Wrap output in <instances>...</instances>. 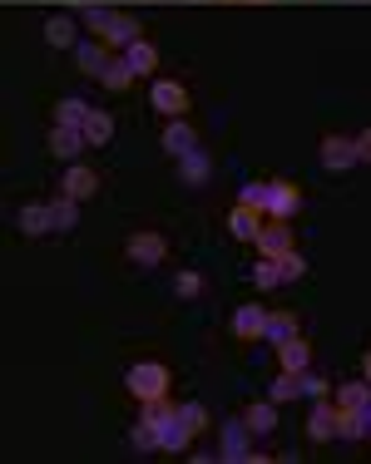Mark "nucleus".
Listing matches in <instances>:
<instances>
[{
	"label": "nucleus",
	"mask_w": 371,
	"mask_h": 464,
	"mask_svg": "<svg viewBox=\"0 0 371 464\" xmlns=\"http://www.w3.org/2000/svg\"><path fill=\"white\" fill-rule=\"evenodd\" d=\"M60 193H70V198H80V203H84V198H94V193H100V173H94V169H84V163L74 159L70 169H64V179H60Z\"/></svg>",
	"instance_id": "10"
},
{
	"label": "nucleus",
	"mask_w": 371,
	"mask_h": 464,
	"mask_svg": "<svg viewBox=\"0 0 371 464\" xmlns=\"http://www.w3.org/2000/svg\"><path fill=\"white\" fill-rule=\"evenodd\" d=\"M292 336H302L298 316H292V312H268V331H263L268 346H282V341H292Z\"/></svg>",
	"instance_id": "21"
},
{
	"label": "nucleus",
	"mask_w": 371,
	"mask_h": 464,
	"mask_svg": "<svg viewBox=\"0 0 371 464\" xmlns=\"http://www.w3.org/2000/svg\"><path fill=\"white\" fill-rule=\"evenodd\" d=\"M129 445H134L139 455H149V450H159V430L149 425V420H134V430H129Z\"/></svg>",
	"instance_id": "31"
},
{
	"label": "nucleus",
	"mask_w": 371,
	"mask_h": 464,
	"mask_svg": "<svg viewBox=\"0 0 371 464\" xmlns=\"http://www.w3.org/2000/svg\"><path fill=\"white\" fill-rule=\"evenodd\" d=\"M74 64H80L84 74H94V80H100L104 64H109V45H104V40H80V45H74Z\"/></svg>",
	"instance_id": "15"
},
{
	"label": "nucleus",
	"mask_w": 371,
	"mask_h": 464,
	"mask_svg": "<svg viewBox=\"0 0 371 464\" xmlns=\"http://www.w3.org/2000/svg\"><path fill=\"white\" fill-rule=\"evenodd\" d=\"M228 232H233L238 242H258V232H263V213L248 203H238L233 213H228Z\"/></svg>",
	"instance_id": "13"
},
{
	"label": "nucleus",
	"mask_w": 371,
	"mask_h": 464,
	"mask_svg": "<svg viewBox=\"0 0 371 464\" xmlns=\"http://www.w3.org/2000/svg\"><path fill=\"white\" fill-rule=\"evenodd\" d=\"M149 99H154V109L163 119H183V114H189V90H183L179 80H154V84H149Z\"/></svg>",
	"instance_id": "4"
},
{
	"label": "nucleus",
	"mask_w": 371,
	"mask_h": 464,
	"mask_svg": "<svg viewBox=\"0 0 371 464\" xmlns=\"http://www.w3.org/2000/svg\"><path fill=\"white\" fill-rule=\"evenodd\" d=\"M15 223H20V232H25V237H50V232H54V223H50V203H25Z\"/></svg>",
	"instance_id": "16"
},
{
	"label": "nucleus",
	"mask_w": 371,
	"mask_h": 464,
	"mask_svg": "<svg viewBox=\"0 0 371 464\" xmlns=\"http://www.w3.org/2000/svg\"><path fill=\"white\" fill-rule=\"evenodd\" d=\"M163 153H169V159H183V153H193L199 149V134H193V124L189 119H169V124H163Z\"/></svg>",
	"instance_id": "9"
},
{
	"label": "nucleus",
	"mask_w": 371,
	"mask_h": 464,
	"mask_svg": "<svg viewBox=\"0 0 371 464\" xmlns=\"http://www.w3.org/2000/svg\"><path fill=\"white\" fill-rule=\"evenodd\" d=\"M356 163H362L356 139H342V134H327V139H322V169L347 173V169H356Z\"/></svg>",
	"instance_id": "5"
},
{
	"label": "nucleus",
	"mask_w": 371,
	"mask_h": 464,
	"mask_svg": "<svg viewBox=\"0 0 371 464\" xmlns=\"http://www.w3.org/2000/svg\"><path fill=\"white\" fill-rule=\"evenodd\" d=\"M84 119H90V104H84V99H60V104H54V124H70V129H84Z\"/></svg>",
	"instance_id": "27"
},
{
	"label": "nucleus",
	"mask_w": 371,
	"mask_h": 464,
	"mask_svg": "<svg viewBox=\"0 0 371 464\" xmlns=\"http://www.w3.org/2000/svg\"><path fill=\"white\" fill-rule=\"evenodd\" d=\"M124 391L134 395L139 405L169 395V366H159V361H139V366H129L124 371Z\"/></svg>",
	"instance_id": "1"
},
{
	"label": "nucleus",
	"mask_w": 371,
	"mask_h": 464,
	"mask_svg": "<svg viewBox=\"0 0 371 464\" xmlns=\"http://www.w3.org/2000/svg\"><path fill=\"white\" fill-rule=\"evenodd\" d=\"M366 440H371V435H366Z\"/></svg>",
	"instance_id": "40"
},
{
	"label": "nucleus",
	"mask_w": 371,
	"mask_h": 464,
	"mask_svg": "<svg viewBox=\"0 0 371 464\" xmlns=\"http://www.w3.org/2000/svg\"><path fill=\"white\" fill-rule=\"evenodd\" d=\"M356 153H362V163H371V129H366V134H356Z\"/></svg>",
	"instance_id": "38"
},
{
	"label": "nucleus",
	"mask_w": 371,
	"mask_h": 464,
	"mask_svg": "<svg viewBox=\"0 0 371 464\" xmlns=\"http://www.w3.org/2000/svg\"><path fill=\"white\" fill-rule=\"evenodd\" d=\"M298 277H308V262H302L298 247H292L288 257H282V282H298Z\"/></svg>",
	"instance_id": "37"
},
{
	"label": "nucleus",
	"mask_w": 371,
	"mask_h": 464,
	"mask_svg": "<svg viewBox=\"0 0 371 464\" xmlns=\"http://www.w3.org/2000/svg\"><path fill=\"white\" fill-rule=\"evenodd\" d=\"M134 80H139V74L129 70V60H124V54H114V60L104 64V74H100V84H104V90H114V94H119V90H129Z\"/></svg>",
	"instance_id": "26"
},
{
	"label": "nucleus",
	"mask_w": 371,
	"mask_h": 464,
	"mask_svg": "<svg viewBox=\"0 0 371 464\" xmlns=\"http://www.w3.org/2000/svg\"><path fill=\"white\" fill-rule=\"evenodd\" d=\"M124 60H129V70H134L139 80H149V74L159 70V50L149 45V40H134V45L124 50Z\"/></svg>",
	"instance_id": "20"
},
{
	"label": "nucleus",
	"mask_w": 371,
	"mask_h": 464,
	"mask_svg": "<svg viewBox=\"0 0 371 464\" xmlns=\"http://www.w3.org/2000/svg\"><path fill=\"white\" fill-rule=\"evenodd\" d=\"M278 366H282V371H292V375L312 371V346H308V341H302V336L282 341V346H278Z\"/></svg>",
	"instance_id": "14"
},
{
	"label": "nucleus",
	"mask_w": 371,
	"mask_h": 464,
	"mask_svg": "<svg viewBox=\"0 0 371 464\" xmlns=\"http://www.w3.org/2000/svg\"><path fill=\"white\" fill-rule=\"evenodd\" d=\"M278 282H282V262L258 257V267H253V286H258V292H272Z\"/></svg>",
	"instance_id": "30"
},
{
	"label": "nucleus",
	"mask_w": 371,
	"mask_h": 464,
	"mask_svg": "<svg viewBox=\"0 0 371 464\" xmlns=\"http://www.w3.org/2000/svg\"><path fill=\"white\" fill-rule=\"evenodd\" d=\"M298 391H302V401H327V381H322V375H312V371L298 375Z\"/></svg>",
	"instance_id": "35"
},
{
	"label": "nucleus",
	"mask_w": 371,
	"mask_h": 464,
	"mask_svg": "<svg viewBox=\"0 0 371 464\" xmlns=\"http://www.w3.org/2000/svg\"><path fill=\"white\" fill-rule=\"evenodd\" d=\"M100 40H104L109 50H119V54H124L129 45H134V40H144V35H139V20H134V15H114V25H109Z\"/></svg>",
	"instance_id": "17"
},
{
	"label": "nucleus",
	"mask_w": 371,
	"mask_h": 464,
	"mask_svg": "<svg viewBox=\"0 0 371 464\" xmlns=\"http://www.w3.org/2000/svg\"><path fill=\"white\" fill-rule=\"evenodd\" d=\"M163 252H169V242H163L159 232H129V242H124V257L134 262V267H159Z\"/></svg>",
	"instance_id": "3"
},
{
	"label": "nucleus",
	"mask_w": 371,
	"mask_h": 464,
	"mask_svg": "<svg viewBox=\"0 0 371 464\" xmlns=\"http://www.w3.org/2000/svg\"><path fill=\"white\" fill-rule=\"evenodd\" d=\"M362 381L371 385V351H366V356H362Z\"/></svg>",
	"instance_id": "39"
},
{
	"label": "nucleus",
	"mask_w": 371,
	"mask_h": 464,
	"mask_svg": "<svg viewBox=\"0 0 371 464\" xmlns=\"http://www.w3.org/2000/svg\"><path fill=\"white\" fill-rule=\"evenodd\" d=\"M362 401H371V385H366V381H347V385H337V401H332V405L352 411V405H362Z\"/></svg>",
	"instance_id": "29"
},
{
	"label": "nucleus",
	"mask_w": 371,
	"mask_h": 464,
	"mask_svg": "<svg viewBox=\"0 0 371 464\" xmlns=\"http://www.w3.org/2000/svg\"><path fill=\"white\" fill-rule=\"evenodd\" d=\"M228 331H233L238 341H263V331H268V312H263L258 302L238 306V312H233V322H228Z\"/></svg>",
	"instance_id": "7"
},
{
	"label": "nucleus",
	"mask_w": 371,
	"mask_h": 464,
	"mask_svg": "<svg viewBox=\"0 0 371 464\" xmlns=\"http://www.w3.org/2000/svg\"><path fill=\"white\" fill-rule=\"evenodd\" d=\"M268 401H278V405H288V401H302V391H298V375H292V371H282L278 381L268 385Z\"/></svg>",
	"instance_id": "28"
},
{
	"label": "nucleus",
	"mask_w": 371,
	"mask_h": 464,
	"mask_svg": "<svg viewBox=\"0 0 371 464\" xmlns=\"http://www.w3.org/2000/svg\"><path fill=\"white\" fill-rule=\"evenodd\" d=\"M298 208H302V193H298V188H292V183H268V208H263V213L268 218H278V223H292V218H298Z\"/></svg>",
	"instance_id": "6"
},
{
	"label": "nucleus",
	"mask_w": 371,
	"mask_h": 464,
	"mask_svg": "<svg viewBox=\"0 0 371 464\" xmlns=\"http://www.w3.org/2000/svg\"><path fill=\"white\" fill-rule=\"evenodd\" d=\"M253 247L263 252V257L282 262V257H288V252H292V227L272 218V223H263V232H258V242H253Z\"/></svg>",
	"instance_id": "8"
},
{
	"label": "nucleus",
	"mask_w": 371,
	"mask_h": 464,
	"mask_svg": "<svg viewBox=\"0 0 371 464\" xmlns=\"http://www.w3.org/2000/svg\"><path fill=\"white\" fill-rule=\"evenodd\" d=\"M80 20H84V25L94 30V40H100L104 30L114 25V10H109V5H84V10H80Z\"/></svg>",
	"instance_id": "32"
},
{
	"label": "nucleus",
	"mask_w": 371,
	"mask_h": 464,
	"mask_svg": "<svg viewBox=\"0 0 371 464\" xmlns=\"http://www.w3.org/2000/svg\"><path fill=\"white\" fill-rule=\"evenodd\" d=\"M218 455H223V459H233V464L253 459V430H248V420H243V415H238V420H228V425H223V440H218Z\"/></svg>",
	"instance_id": "2"
},
{
	"label": "nucleus",
	"mask_w": 371,
	"mask_h": 464,
	"mask_svg": "<svg viewBox=\"0 0 371 464\" xmlns=\"http://www.w3.org/2000/svg\"><path fill=\"white\" fill-rule=\"evenodd\" d=\"M243 420H248L253 435H272V430H278V401H253L243 411Z\"/></svg>",
	"instance_id": "19"
},
{
	"label": "nucleus",
	"mask_w": 371,
	"mask_h": 464,
	"mask_svg": "<svg viewBox=\"0 0 371 464\" xmlns=\"http://www.w3.org/2000/svg\"><path fill=\"white\" fill-rule=\"evenodd\" d=\"M179 420L183 425L193 430V435H203V430H209V411H203L199 401H189V405H179Z\"/></svg>",
	"instance_id": "34"
},
{
	"label": "nucleus",
	"mask_w": 371,
	"mask_h": 464,
	"mask_svg": "<svg viewBox=\"0 0 371 464\" xmlns=\"http://www.w3.org/2000/svg\"><path fill=\"white\" fill-rule=\"evenodd\" d=\"M308 440H317V445H327V440H337V405H332V401H312V415H308Z\"/></svg>",
	"instance_id": "12"
},
{
	"label": "nucleus",
	"mask_w": 371,
	"mask_h": 464,
	"mask_svg": "<svg viewBox=\"0 0 371 464\" xmlns=\"http://www.w3.org/2000/svg\"><path fill=\"white\" fill-rule=\"evenodd\" d=\"M45 45H54V50H74L80 40H74V20L70 15H50L45 20Z\"/></svg>",
	"instance_id": "25"
},
{
	"label": "nucleus",
	"mask_w": 371,
	"mask_h": 464,
	"mask_svg": "<svg viewBox=\"0 0 371 464\" xmlns=\"http://www.w3.org/2000/svg\"><path fill=\"white\" fill-rule=\"evenodd\" d=\"M199 292H203V277H199V272H179V277H173V296H179V302H193Z\"/></svg>",
	"instance_id": "33"
},
{
	"label": "nucleus",
	"mask_w": 371,
	"mask_h": 464,
	"mask_svg": "<svg viewBox=\"0 0 371 464\" xmlns=\"http://www.w3.org/2000/svg\"><path fill=\"white\" fill-rule=\"evenodd\" d=\"M90 149V139H84V129H70V124H54L50 129V153L54 159H80V153Z\"/></svg>",
	"instance_id": "11"
},
{
	"label": "nucleus",
	"mask_w": 371,
	"mask_h": 464,
	"mask_svg": "<svg viewBox=\"0 0 371 464\" xmlns=\"http://www.w3.org/2000/svg\"><path fill=\"white\" fill-rule=\"evenodd\" d=\"M238 203H248V208L263 213V208H268V183H243V188H238Z\"/></svg>",
	"instance_id": "36"
},
{
	"label": "nucleus",
	"mask_w": 371,
	"mask_h": 464,
	"mask_svg": "<svg viewBox=\"0 0 371 464\" xmlns=\"http://www.w3.org/2000/svg\"><path fill=\"white\" fill-rule=\"evenodd\" d=\"M50 223H54V232H70L80 223V198H70V193L50 198Z\"/></svg>",
	"instance_id": "22"
},
{
	"label": "nucleus",
	"mask_w": 371,
	"mask_h": 464,
	"mask_svg": "<svg viewBox=\"0 0 371 464\" xmlns=\"http://www.w3.org/2000/svg\"><path fill=\"white\" fill-rule=\"evenodd\" d=\"M179 173H183V183H193V188H199V183H209L213 159H209L203 149H193V153H183V159H179Z\"/></svg>",
	"instance_id": "23"
},
{
	"label": "nucleus",
	"mask_w": 371,
	"mask_h": 464,
	"mask_svg": "<svg viewBox=\"0 0 371 464\" xmlns=\"http://www.w3.org/2000/svg\"><path fill=\"white\" fill-rule=\"evenodd\" d=\"M84 139H90V149H104V143L114 139V114L90 109V119H84Z\"/></svg>",
	"instance_id": "24"
},
{
	"label": "nucleus",
	"mask_w": 371,
	"mask_h": 464,
	"mask_svg": "<svg viewBox=\"0 0 371 464\" xmlns=\"http://www.w3.org/2000/svg\"><path fill=\"white\" fill-rule=\"evenodd\" d=\"M189 445H193V430L183 425L179 415H173L169 425H159V450H163V455H183Z\"/></svg>",
	"instance_id": "18"
}]
</instances>
